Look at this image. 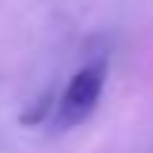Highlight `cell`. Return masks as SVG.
I'll use <instances>...</instances> for the list:
<instances>
[{
	"label": "cell",
	"instance_id": "1",
	"mask_svg": "<svg viewBox=\"0 0 153 153\" xmlns=\"http://www.w3.org/2000/svg\"><path fill=\"white\" fill-rule=\"evenodd\" d=\"M106 59L97 56V59H88L78 72L72 75V81L66 85L59 103H56V128H75L88 119V116L97 109L103 97V88H106Z\"/></svg>",
	"mask_w": 153,
	"mask_h": 153
}]
</instances>
